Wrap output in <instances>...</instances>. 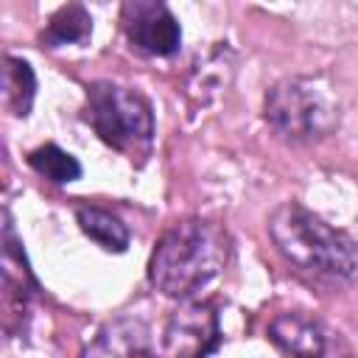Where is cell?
Listing matches in <instances>:
<instances>
[{
    "label": "cell",
    "mask_w": 358,
    "mask_h": 358,
    "mask_svg": "<svg viewBox=\"0 0 358 358\" xmlns=\"http://www.w3.org/2000/svg\"><path fill=\"white\" fill-rule=\"evenodd\" d=\"M229 238L207 218L173 221L157 241L148 260V282L173 299H190L210 280H215L227 263Z\"/></svg>",
    "instance_id": "cell-1"
},
{
    "label": "cell",
    "mask_w": 358,
    "mask_h": 358,
    "mask_svg": "<svg viewBox=\"0 0 358 358\" xmlns=\"http://www.w3.org/2000/svg\"><path fill=\"white\" fill-rule=\"evenodd\" d=\"M268 235L277 252L299 271L333 282L358 280L355 241L299 201H285L268 215Z\"/></svg>",
    "instance_id": "cell-2"
},
{
    "label": "cell",
    "mask_w": 358,
    "mask_h": 358,
    "mask_svg": "<svg viewBox=\"0 0 358 358\" xmlns=\"http://www.w3.org/2000/svg\"><path fill=\"white\" fill-rule=\"evenodd\" d=\"M263 115L282 140L319 143L338 129V98L319 78L288 76L266 92Z\"/></svg>",
    "instance_id": "cell-3"
},
{
    "label": "cell",
    "mask_w": 358,
    "mask_h": 358,
    "mask_svg": "<svg viewBox=\"0 0 358 358\" xmlns=\"http://www.w3.org/2000/svg\"><path fill=\"white\" fill-rule=\"evenodd\" d=\"M84 120L109 148L126 154L129 159H143L151 151L154 112L151 103L131 87L115 81L87 84Z\"/></svg>",
    "instance_id": "cell-4"
},
{
    "label": "cell",
    "mask_w": 358,
    "mask_h": 358,
    "mask_svg": "<svg viewBox=\"0 0 358 358\" xmlns=\"http://www.w3.org/2000/svg\"><path fill=\"white\" fill-rule=\"evenodd\" d=\"M268 338L285 358H355L344 336L308 310H285L268 322Z\"/></svg>",
    "instance_id": "cell-5"
},
{
    "label": "cell",
    "mask_w": 358,
    "mask_h": 358,
    "mask_svg": "<svg viewBox=\"0 0 358 358\" xmlns=\"http://www.w3.org/2000/svg\"><path fill=\"white\" fill-rule=\"evenodd\" d=\"M221 344L218 310L204 299H185L165 322L159 358H207Z\"/></svg>",
    "instance_id": "cell-6"
},
{
    "label": "cell",
    "mask_w": 358,
    "mask_h": 358,
    "mask_svg": "<svg viewBox=\"0 0 358 358\" xmlns=\"http://www.w3.org/2000/svg\"><path fill=\"white\" fill-rule=\"evenodd\" d=\"M120 22L131 50L143 56H173L182 45V28L173 11L159 0H129L120 8Z\"/></svg>",
    "instance_id": "cell-7"
},
{
    "label": "cell",
    "mask_w": 358,
    "mask_h": 358,
    "mask_svg": "<svg viewBox=\"0 0 358 358\" xmlns=\"http://www.w3.org/2000/svg\"><path fill=\"white\" fill-rule=\"evenodd\" d=\"M81 358H151V330L140 316H117L92 336Z\"/></svg>",
    "instance_id": "cell-8"
},
{
    "label": "cell",
    "mask_w": 358,
    "mask_h": 358,
    "mask_svg": "<svg viewBox=\"0 0 358 358\" xmlns=\"http://www.w3.org/2000/svg\"><path fill=\"white\" fill-rule=\"evenodd\" d=\"M3 291H6V305H11L17 299V305L22 310H25L28 299L39 291L8 213H6V224H3Z\"/></svg>",
    "instance_id": "cell-9"
},
{
    "label": "cell",
    "mask_w": 358,
    "mask_h": 358,
    "mask_svg": "<svg viewBox=\"0 0 358 358\" xmlns=\"http://www.w3.org/2000/svg\"><path fill=\"white\" fill-rule=\"evenodd\" d=\"M76 221H78L81 232L90 241H95L103 252L120 255V252L129 249V229L115 213H109L103 207H95V204H78L76 207Z\"/></svg>",
    "instance_id": "cell-10"
},
{
    "label": "cell",
    "mask_w": 358,
    "mask_h": 358,
    "mask_svg": "<svg viewBox=\"0 0 358 358\" xmlns=\"http://www.w3.org/2000/svg\"><path fill=\"white\" fill-rule=\"evenodd\" d=\"M36 76L25 59L6 56L3 59V103L14 117H25L34 106Z\"/></svg>",
    "instance_id": "cell-11"
},
{
    "label": "cell",
    "mask_w": 358,
    "mask_h": 358,
    "mask_svg": "<svg viewBox=\"0 0 358 358\" xmlns=\"http://www.w3.org/2000/svg\"><path fill=\"white\" fill-rule=\"evenodd\" d=\"M92 34V17L84 6L70 3L62 6L50 20L48 28L42 31V42L48 48H62V45H81Z\"/></svg>",
    "instance_id": "cell-12"
},
{
    "label": "cell",
    "mask_w": 358,
    "mask_h": 358,
    "mask_svg": "<svg viewBox=\"0 0 358 358\" xmlns=\"http://www.w3.org/2000/svg\"><path fill=\"white\" fill-rule=\"evenodd\" d=\"M28 165L53 185H70L81 176V162L70 151L59 148L56 143H45V145L34 148L28 154Z\"/></svg>",
    "instance_id": "cell-13"
}]
</instances>
